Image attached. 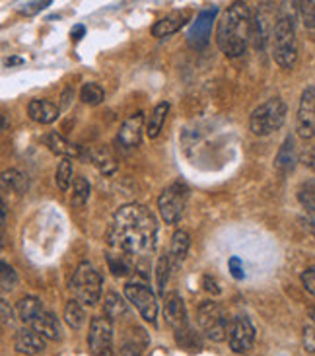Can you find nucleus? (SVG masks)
<instances>
[{"instance_id":"1","label":"nucleus","mask_w":315,"mask_h":356,"mask_svg":"<svg viewBox=\"0 0 315 356\" xmlns=\"http://www.w3.org/2000/svg\"><path fill=\"white\" fill-rule=\"evenodd\" d=\"M156 234V216L142 204L131 202L121 206L113 216L110 244L125 255L140 257L154 250Z\"/></svg>"},{"instance_id":"2","label":"nucleus","mask_w":315,"mask_h":356,"mask_svg":"<svg viewBox=\"0 0 315 356\" xmlns=\"http://www.w3.org/2000/svg\"><path fill=\"white\" fill-rule=\"evenodd\" d=\"M251 25L253 20L249 6L245 2L230 4L222 14L216 27V43L220 51L230 59L242 57L251 39Z\"/></svg>"},{"instance_id":"3","label":"nucleus","mask_w":315,"mask_h":356,"mask_svg":"<svg viewBox=\"0 0 315 356\" xmlns=\"http://www.w3.org/2000/svg\"><path fill=\"white\" fill-rule=\"evenodd\" d=\"M18 316L24 321L27 327H32L34 331L39 333L43 339L47 341H59L62 335L61 321L57 320V316L53 311H49L41 300L36 296H25L18 302Z\"/></svg>"},{"instance_id":"4","label":"nucleus","mask_w":315,"mask_h":356,"mask_svg":"<svg viewBox=\"0 0 315 356\" xmlns=\"http://www.w3.org/2000/svg\"><path fill=\"white\" fill-rule=\"evenodd\" d=\"M273 59L282 69H294L298 62V37L290 18H280L270 32Z\"/></svg>"},{"instance_id":"5","label":"nucleus","mask_w":315,"mask_h":356,"mask_svg":"<svg viewBox=\"0 0 315 356\" xmlns=\"http://www.w3.org/2000/svg\"><path fill=\"white\" fill-rule=\"evenodd\" d=\"M101 286H103V278L97 273L96 267L92 263L82 261L73 274L71 281V290H73L74 300H78L84 306H96L101 298Z\"/></svg>"},{"instance_id":"6","label":"nucleus","mask_w":315,"mask_h":356,"mask_svg":"<svg viewBox=\"0 0 315 356\" xmlns=\"http://www.w3.org/2000/svg\"><path fill=\"white\" fill-rule=\"evenodd\" d=\"M286 121V104L280 97H270L255 109L249 117V129L257 137L279 131Z\"/></svg>"},{"instance_id":"7","label":"nucleus","mask_w":315,"mask_h":356,"mask_svg":"<svg viewBox=\"0 0 315 356\" xmlns=\"http://www.w3.org/2000/svg\"><path fill=\"white\" fill-rule=\"evenodd\" d=\"M230 323L231 318L226 316L224 308L216 304V302H205L199 308V325L205 331V335L214 341V343H222L228 339L230 335Z\"/></svg>"},{"instance_id":"8","label":"nucleus","mask_w":315,"mask_h":356,"mask_svg":"<svg viewBox=\"0 0 315 356\" xmlns=\"http://www.w3.org/2000/svg\"><path fill=\"white\" fill-rule=\"evenodd\" d=\"M187 197H189V189L181 181L171 183L170 187L162 191V195L158 199V209H160L162 218L166 220V224H177L181 220L185 206H187Z\"/></svg>"},{"instance_id":"9","label":"nucleus","mask_w":315,"mask_h":356,"mask_svg":"<svg viewBox=\"0 0 315 356\" xmlns=\"http://www.w3.org/2000/svg\"><path fill=\"white\" fill-rule=\"evenodd\" d=\"M88 348L92 356H113V321L108 316L92 318Z\"/></svg>"},{"instance_id":"10","label":"nucleus","mask_w":315,"mask_h":356,"mask_svg":"<svg viewBox=\"0 0 315 356\" xmlns=\"http://www.w3.org/2000/svg\"><path fill=\"white\" fill-rule=\"evenodd\" d=\"M125 296L133 304L140 318L150 321L152 325L156 323L158 318V300L154 292L142 283H127L125 285Z\"/></svg>"},{"instance_id":"11","label":"nucleus","mask_w":315,"mask_h":356,"mask_svg":"<svg viewBox=\"0 0 315 356\" xmlns=\"http://www.w3.org/2000/svg\"><path fill=\"white\" fill-rule=\"evenodd\" d=\"M296 131L303 141L315 137V86L305 88L300 97L298 115H296Z\"/></svg>"},{"instance_id":"12","label":"nucleus","mask_w":315,"mask_h":356,"mask_svg":"<svg viewBox=\"0 0 315 356\" xmlns=\"http://www.w3.org/2000/svg\"><path fill=\"white\" fill-rule=\"evenodd\" d=\"M216 14H218V6H212V8H206L203 12H199L197 20L191 24L189 32H187V41H189L191 47L203 49L208 45Z\"/></svg>"},{"instance_id":"13","label":"nucleus","mask_w":315,"mask_h":356,"mask_svg":"<svg viewBox=\"0 0 315 356\" xmlns=\"http://www.w3.org/2000/svg\"><path fill=\"white\" fill-rule=\"evenodd\" d=\"M255 341V327L251 321L247 320L245 316H236L231 318L230 323V335H228V343L230 348L238 355L247 353Z\"/></svg>"},{"instance_id":"14","label":"nucleus","mask_w":315,"mask_h":356,"mask_svg":"<svg viewBox=\"0 0 315 356\" xmlns=\"http://www.w3.org/2000/svg\"><path fill=\"white\" fill-rule=\"evenodd\" d=\"M142 127H144V113L138 111L131 117L127 119L119 129V134H117V144L125 148V150H131V148H136L140 146V141H142Z\"/></svg>"},{"instance_id":"15","label":"nucleus","mask_w":315,"mask_h":356,"mask_svg":"<svg viewBox=\"0 0 315 356\" xmlns=\"http://www.w3.org/2000/svg\"><path fill=\"white\" fill-rule=\"evenodd\" d=\"M164 316H166V321L173 327V331L179 333L189 325V318H187V309H185V304H183V298L177 294V292H170L168 296L164 298Z\"/></svg>"},{"instance_id":"16","label":"nucleus","mask_w":315,"mask_h":356,"mask_svg":"<svg viewBox=\"0 0 315 356\" xmlns=\"http://www.w3.org/2000/svg\"><path fill=\"white\" fill-rule=\"evenodd\" d=\"M14 346H16V351L22 353V355L36 356L45 351V339H43L39 333L34 331L32 327H24V329H20V331L16 333V337H14Z\"/></svg>"},{"instance_id":"17","label":"nucleus","mask_w":315,"mask_h":356,"mask_svg":"<svg viewBox=\"0 0 315 356\" xmlns=\"http://www.w3.org/2000/svg\"><path fill=\"white\" fill-rule=\"evenodd\" d=\"M189 20V12L183 10V12H171L168 16H164L162 20H158L154 27H152V36L154 37H170L171 34L179 32L183 25L187 24Z\"/></svg>"},{"instance_id":"18","label":"nucleus","mask_w":315,"mask_h":356,"mask_svg":"<svg viewBox=\"0 0 315 356\" xmlns=\"http://www.w3.org/2000/svg\"><path fill=\"white\" fill-rule=\"evenodd\" d=\"M27 115L39 125H49L59 117V107L49 99H32L27 106Z\"/></svg>"},{"instance_id":"19","label":"nucleus","mask_w":315,"mask_h":356,"mask_svg":"<svg viewBox=\"0 0 315 356\" xmlns=\"http://www.w3.org/2000/svg\"><path fill=\"white\" fill-rule=\"evenodd\" d=\"M148 344H150V339H148L144 329L134 327L133 331L127 335V339L123 341L119 356H142Z\"/></svg>"},{"instance_id":"20","label":"nucleus","mask_w":315,"mask_h":356,"mask_svg":"<svg viewBox=\"0 0 315 356\" xmlns=\"http://www.w3.org/2000/svg\"><path fill=\"white\" fill-rule=\"evenodd\" d=\"M296 160H298V156H296V144H294V137H286L284 139V143L280 146L279 154H277V160H275V167L279 169L280 174H290L292 169L296 167Z\"/></svg>"},{"instance_id":"21","label":"nucleus","mask_w":315,"mask_h":356,"mask_svg":"<svg viewBox=\"0 0 315 356\" xmlns=\"http://www.w3.org/2000/svg\"><path fill=\"white\" fill-rule=\"evenodd\" d=\"M43 143H45V146H49V150H51L53 154L64 156V158H71V160L76 158V156H80L78 146H74V144H71L68 141H64L61 134H57V132H49V134H45Z\"/></svg>"},{"instance_id":"22","label":"nucleus","mask_w":315,"mask_h":356,"mask_svg":"<svg viewBox=\"0 0 315 356\" xmlns=\"http://www.w3.org/2000/svg\"><path fill=\"white\" fill-rule=\"evenodd\" d=\"M189 248H191V237L185 230H177L173 237H171V250L170 257L173 265H181L189 253Z\"/></svg>"},{"instance_id":"23","label":"nucleus","mask_w":315,"mask_h":356,"mask_svg":"<svg viewBox=\"0 0 315 356\" xmlns=\"http://www.w3.org/2000/svg\"><path fill=\"white\" fill-rule=\"evenodd\" d=\"M168 113H170V104H168V102H162V104H158V106L154 107V111L150 113V119H148V125H146V134H148V139H156L158 134H160L164 123H166Z\"/></svg>"},{"instance_id":"24","label":"nucleus","mask_w":315,"mask_h":356,"mask_svg":"<svg viewBox=\"0 0 315 356\" xmlns=\"http://www.w3.org/2000/svg\"><path fill=\"white\" fill-rule=\"evenodd\" d=\"M127 302H123V298L117 292H108V296L103 300V313L111 321L119 320L123 316H127Z\"/></svg>"},{"instance_id":"25","label":"nucleus","mask_w":315,"mask_h":356,"mask_svg":"<svg viewBox=\"0 0 315 356\" xmlns=\"http://www.w3.org/2000/svg\"><path fill=\"white\" fill-rule=\"evenodd\" d=\"M2 189L4 191H14L18 195H24L25 189H27V179L22 171L18 169H6L2 174Z\"/></svg>"},{"instance_id":"26","label":"nucleus","mask_w":315,"mask_h":356,"mask_svg":"<svg viewBox=\"0 0 315 356\" xmlns=\"http://www.w3.org/2000/svg\"><path fill=\"white\" fill-rule=\"evenodd\" d=\"M90 158H92V162L96 164V167L101 171V174H105V176H110L113 174L115 169H117V162H115V158L111 156V152L108 148H96V150H92L90 152Z\"/></svg>"},{"instance_id":"27","label":"nucleus","mask_w":315,"mask_h":356,"mask_svg":"<svg viewBox=\"0 0 315 356\" xmlns=\"http://www.w3.org/2000/svg\"><path fill=\"white\" fill-rule=\"evenodd\" d=\"M64 321L71 329H80L86 323L84 308L80 306L78 300H71L64 308Z\"/></svg>"},{"instance_id":"28","label":"nucleus","mask_w":315,"mask_h":356,"mask_svg":"<svg viewBox=\"0 0 315 356\" xmlns=\"http://www.w3.org/2000/svg\"><path fill=\"white\" fill-rule=\"evenodd\" d=\"M170 269H171V257L170 255H162L158 259L156 265V283H158V294L166 298V283L170 278Z\"/></svg>"},{"instance_id":"29","label":"nucleus","mask_w":315,"mask_h":356,"mask_svg":"<svg viewBox=\"0 0 315 356\" xmlns=\"http://www.w3.org/2000/svg\"><path fill=\"white\" fill-rule=\"evenodd\" d=\"M80 99L84 104H88V106H99L105 99V92H103V88L99 84L88 82L80 90Z\"/></svg>"},{"instance_id":"30","label":"nucleus","mask_w":315,"mask_h":356,"mask_svg":"<svg viewBox=\"0 0 315 356\" xmlns=\"http://www.w3.org/2000/svg\"><path fill=\"white\" fill-rule=\"evenodd\" d=\"M73 176H74V167H73V160L71 158H62V162L57 167V174H55V181L59 185L61 191H68L71 183H73Z\"/></svg>"},{"instance_id":"31","label":"nucleus","mask_w":315,"mask_h":356,"mask_svg":"<svg viewBox=\"0 0 315 356\" xmlns=\"http://www.w3.org/2000/svg\"><path fill=\"white\" fill-rule=\"evenodd\" d=\"M90 199V183L88 179H84L82 176L74 178V187H73V204L74 206H84L86 202Z\"/></svg>"},{"instance_id":"32","label":"nucleus","mask_w":315,"mask_h":356,"mask_svg":"<svg viewBox=\"0 0 315 356\" xmlns=\"http://www.w3.org/2000/svg\"><path fill=\"white\" fill-rule=\"evenodd\" d=\"M175 341H177L179 346L189 348V351H201V348H203L199 335H197L191 327H187V329H183V331L175 333Z\"/></svg>"},{"instance_id":"33","label":"nucleus","mask_w":315,"mask_h":356,"mask_svg":"<svg viewBox=\"0 0 315 356\" xmlns=\"http://www.w3.org/2000/svg\"><path fill=\"white\" fill-rule=\"evenodd\" d=\"M298 199L303 206L315 214V181H305L300 191H298Z\"/></svg>"},{"instance_id":"34","label":"nucleus","mask_w":315,"mask_h":356,"mask_svg":"<svg viewBox=\"0 0 315 356\" xmlns=\"http://www.w3.org/2000/svg\"><path fill=\"white\" fill-rule=\"evenodd\" d=\"M0 285H2V292L14 290L16 285H18V276H16V271H14L8 263H2V271H0Z\"/></svg>"},{"instance_id":"35","label":"nucleus","mask_w":315,"mask_h":356,"mask_svg":"<svg viewBox=\"0 0 315 356\" xmlns=\"http://www.w3.org/2000/svg\"><path fill=\"white\" fill-rule=\"evenodd\" d=\"M300 6V16L305 27L314 29L315 27V0H307V2H298Z\"/></svg>"},{"instance_id":"36","label":"nucleus","mask_w":315,"mask_h":356,"mask_svg":"<svg viewBox=\"0 0 315 356\" xmlns=\"http://www.w3.org/2000/svg\"><path fill=\"white\" fill-rule=\"evenodd\" d=\"M108 263H110L111 273L115 274V276H125V274L131 273V267L125 263L123 255H117V259H115L113 255H110V257H108Z\"/></svg>"},{"instance_id":"37","label":"nucleus","mask_w":315,"mask_h":356,"mask_svg":"<svg viewBox=\"0 0 315 356\" xmlns=\"http://www.w3.org/2000/svg\"><path fill=\"white\" fill-rule=\"evenodd\" d=\"M302 341H303V348L307 353H315V327L314 325H305L302 333Z\"/></svg>"},{"instance_id":"38","label":"nucleus","mask_w":315,"mask_h":356,"mask_svg":"<svg viewBox=\"0 0 315 356\" xmlns=\"http://www.w3.org/2000/svg\"><path fill=\"white\" fill-rule=\"evenodd\" d=\"M47 6H51V0H36V2H25V4H20V10L24 14H27V16H32V14H37L41 12L43 8H47Z\"/></svg>"},{"instance_id":"39","label":"nucleus","mask_w":315,"mask_h":356,"mask_svg":"<svg viewBox=\"0 0 315 356\" xmlns=\"http://www.w3.org/2000/svg\"><path fill=\"white\" fill-rule=\"evenodd\" d=\"M302 283L303 286H305V290H307L312 296H315V265L314 267H307V269L303 271Z\"/></svg>"},{"instance_id":"40","label":"nucleus","mask_w":315,"mask_h":356,"mask_svg":"<svg viewBox=\"0 0 315 356\" xmlns=\"http://www.w3.org/2000/svg\"><path fill=\"white\" fill-rule=\"evenodd\" d=\"M300 162L315 171V146H305L300 152Z\"/></svg>"},{"instance_id":"41","label":"nucleus","mask_w":315,"mask_h":356,"mask_svg":"<svg viewBox=\"0 0 315 356\" xmlns=\"http://www.w3.org/2000/svg\"><path fill=\"white\" fill-rule=\"evenodd\" d=\"M228 267H230V273H231V276H234V278H238V281L245 278L243 263L240 261V257H230V261H228Z\"/></svg>"},{"instance_id":"42","label":"nucleus","mask_w":315,"mask_h":356,"mask_svg":"<svg viewBox=\"0 0 315 356\" xmlns=\"http://www.w3.org/2000/svg\"><path fill=\"white\" fill-rule=\"evenodd\" d=\"M0 311H2V325H6V327H8V325H12L14 311H12V308L8 306V302H6L4 298L0 300Z\"/></svg>"},{"instance_id":"43","label":"nucleus","mask_w":315,"mask_h":356,"mask_svg":"<svg viewBox=\"0 0 315 356\" xmlns=\"http://www.w3.org/2000/svg\"><path fill=\"white\" fill-rule=\"evenodd\" d=\"M203 285H205L206 292H210V294H214V296H218L220 292H222V288L218 286V281H216L214 276H210V274H205V276H203Z\"/></svg>"},{"instance_id":"44","label":"nucleus","mask_w":315,"mask_h":356,"mask_svg":"<svg viewBox=\"0 0 315 356\" xmlns=\"http://www.w3.org/2000/svg\"><path fill=\"white\" fill-rule=\"evenodd\" d=\"M86 34V27L82 24H78V25H74L73 27V32H71V37H73L74 41H78V39H82Z\"/></svg>"},{"instance_id":"45","label":"nucleus","mask_w":315,"mask_h":356,"mask_svg":"<svg viewBox=\"0 0 315 356\" xmlns=\"http://www.w3.org/2000/svg\"><path fill=\"white\" fill-rule=\"evenodd\" d=\"M20 62H22L20 59H8V60H6V64H20Z\"/></svg>"},{"instance_id":"46","label":"nucleus","mask_w":315,"mask_h":356,"mask_svg":"<svg viewBox=\"0 0 315 356\" xmlns=\"http://www.w3.org/2000/svg\"><path fill=\"white\" fill-rule=\"evenodd\" d=\"M310 318H312V321L315 323V306H312V308H310Z\"/></svg>"}]
</instances>
